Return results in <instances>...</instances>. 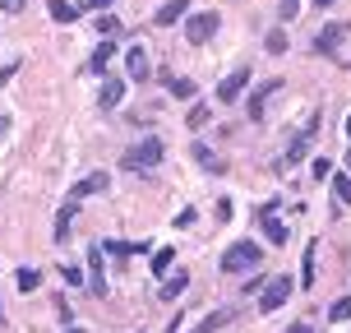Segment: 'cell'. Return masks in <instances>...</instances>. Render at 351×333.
I'll use <instances>...</instances> for the list:
<instances>
[{"mask_svg":"<svg viewBox=\"0 0 351 333\" xmlns=\"http://www.w3.org/2000/svg\"><path fill=\"white\" fill-rule=\"evenodd\" d=\"M162 158H167V143H162L158 135H148V139H139L134 148L121 153V172H148V167H158Z\"/></svg>","mask_w":351,"mask_h":333,"instance_id":"1","label":"cell"},{"mask_svg":"<svg viewBox=\"0 0 351 333\" xmlns=\"http://www.w3.org/2000/svg\"><path fill=\"white\" fill-rule=\"evenodd\" d=\"M259 260H263V246H254V241H236V246L222 255V273H250V268H259Z\"/></svg>","mask_w":351,"mask_h":333,"instance_id":"2","label":"cell"},{"mask_svg":"<svg viewBox=\"0 0 351 333\" xmlns=\"http://www.w3.org/2000/svg\"><path fill=\"white\" fill-rule=\"evenodd\" d=\"M315 139H319V111H310V116H305V125L296 130L291 148H287V158H282V172H287V167H296V162L305 158L310 148H315Z\"/></svg>","mask_w":351,"mask_h":333,"instance_id":"3","label":"cell"},{"mask_svg":"<svg viewBox=\"0 0 351 333\" xmlns=\"http://www.w3.org/2000/svg\"><path fill=\"white\" fill-rule=\"evenodd\" d=\"M287 301H291V278H268V287L259 292V310L273 315V310H282Z\"/></svg>","mask_w":351,"mask_h":333,"instance_id":"4","label":"cell"},{"mask_svg":"<svg viewBox=\"0 0 351 333\" xmlns=\"http://www.w3.org/2000/svg\"><path fill=\"white\" fill-rule=\"evenodd\" d=\"M222 28V19L213 14V10H204V14H194V19H185V37H190V47H199V42H208L213 33Z\"/></svg>","mask_w":351,"mask_h":333,"instance_id":"5","label":"cell"},{"mask_svg":"<svg viewBox=\"0 0 351 333\" xmlns=\"http://www.w3.org/2000/svg\"><path fill=\"white\" fill-rule=\"evenodd\" d=\"M245 88H250V65H236V70L217 84V102H227V106L241 102V93H245Z\"/></svg>","mask_w":351,"mask_h":333,"instance_id":"6","label":"cell"},{"mask_svg":"<svg viewBox=\"0 0 351 333\" xmlns=\"http://www.w3.org/2000/svg\"><path fill=\"white\" fill-rule=\"evenodd\" d=\"M88 292L93 297H106V268H102V246H88Z\"/></svg>","mask_w":351,"mask_h":333,"instance_id":"7","label":"cell"},{"mask_svg":"<svg viewBox=\"0 0 351 333\" xmlns=\"http://www.w3.org/2000/svg\"><path fill=\"white\" fill-rule=\"evenodd\" d=\"M185 14H190V0H162L158 10H153V28H171Z\"/></svg>","mask_w":351,"mask_h":333,"instance_id":"8","label":"cell"},{"mask_svg":"<svg viewBox=\"0 0 351 333\" xmlns=\"http://www.w3.org/2000/svg\"><path fill=\"white\" fill-rule=\"evenodd\" d=\"M282 88V79H268V84H259L254 93L245 97V111H250V121H263V106H268V97Z\"/></svg>","mask_w":351,"mask_h":333,"instance_id":"9","label":"cell"},{"mask_svg":"<svg viewBox=\"0 0 351 333\" xmlns=\"http://www.w3.org/2000/svg\"><path fill=\"white\" fill-rule=\"evenodd\" d=\"M125 74H130L134 84H143V79L153 74V60H148V51H143V47H130V51H125Z\"/></svg>","mask_w":351,"mask_h":333,"instance_id":"10","label":"cell"},{"mask_svg":"<svg viewBox=\"0 0 351 333\" xmlns=\"http://www.w3.org/2000/svg\"><path fill=\"white\" fill-rule=\"evenodd\" d=\"M347 33H351L347 23H328V28H324V33L315 37V51H319V56H333L337 47H342V42H347Z\"/></svg>","mask_w":351,"mask_h":333,"instance_id":"11","label":"cell"},{"mask_svg":"<svg viewBox=\"0 0 351 333\" xmlns=\"http://www.w3.org/2000/svg\"><path fill=\"white\" fill-rule=\"evenodd\" d=\"M106 185H111V176H106V172H93V176H84V181L70 190V199H74V204H84L88 194H102Z\"/></svg>","mask_w":351,"mask_h":333,"instance_id":"12","label":"cell"},{"mask_svg":"<svg viewBox=\"0 0 351 333\" xmlns=\"http://www.w3.org/2000/svg\"><path fill=\"white\" fill-rule=\"evenodd\" d=\"M125 93H130V84H125V79H106L102 93H97V106H102V111H111V106L125 102Z\"/></svg>","mask_w":351,"mask_h":333,"instance_id":"13","label":"cell"},{"mask_svg":"<svg viewBox=\"0 0 351 333\" xmlns=\"http://www.w3.org/2000/svg\"><path fill=\"white\" fill-rule=\"evenodd\" d=\"M111 56H116V37H102V42H97V51L88 56L84 70H88V74H102L106 65H111Z\"/></svg>","mask_w":351,"mask_h":333,"instance_id":"14","label":"cell"},{"mask_svg":"<svg viewBox=\"0 0 351 333\" xmlns=\"http://www.w3.org/2000/svg\"><path fill=\"white\" fill-rule=\"evenodd\" d=\"M74 213H79V204H74V199H65V204H60V213H56V246H65V241H70Z\"/></svg>","mask_w":351,"mask_h":333,"instance_id":"15","label":"cell"},{"mask_svg":"<svg viewBox=\"0 0 351 333\" xmlns=\"http://www.w3.org/2000/svg\"><path fill=\"white\" fill-rule=\"evenodd\" d=\"M231 319H236V310H231V306H217L213 315H204L199 324H194V333H217L222 324H231Z\"/></svg>","mask_w":351,"mask_h":333,"instance_id":"16","label":"cell"},{"mask_svg":"<svg viewBox=\"0 0 351 333\" xmlns=\"http://www.w3.org/2000/svg\"><path fill=\"white\" fill-rule=\"evenodd\" d=\"M185 287H190V273H167V282L158 287V301H176Z\"/></svg>","mask_w":351,"mask_h":333,"instance_id":"17","label":"cell"},{"mask_svg":"<svg viewBox=\"0 0 351 333\" xmlns=\"http://www.w3.org/2000/svg\"><path fill=\"white\" fill-rule=\"evenodd\" d=\"M190 153H194V162H204V172H213V176H222V172H227L222 162L213 158V148H208V143H199V139H194V148H190Z\"/></svg>","mask_w":351,"mask_h":333,"instance_id":"18","label":"cell"},{"mask_svg":"<svg viewBox=\"0 0 351 333\" xmlns=\"http://www.w3.org/2000/svg\"><path fill=\"white\" fill-rule=\"evenodd\" d=\"M333 181V199H337V213L351 209V176H328Z\"/></svg>","mask_w":351,"mask_h":333,"instance_id":"19","label":"cell"},{"mask_svg":"<svg viewBox=\"0 0 351 333\" xmlns=\"http://www.w3.org/2000/svg\"><path fill=\"white\" fill-rule=\"evenodd\" d=\"M134 250H143V241H102V255H111V260H125Z\"/></svg>","mask_w":351,"mask_h":333,"instance_id":"20","label":"cell"},{"mask_svg":"<svg viewBox=\"0 0 351 333\" xmlns=\"http://www.w3.org/2000/svg\"><path fill=\"white\" fill-rule=\"evenodd\" d=\"M47 10H51L56 23H74V19H79V10H74L70 0H47Z\"/></svg>","mask_w":351,"mask_h":333,"instance_id":"21","label":"cell"},{"mask_svg":"<svg viewBox=\"0 0 351 333\" xmlns=\"http://www.w3.org/2000/svg\"><path fill=\"white\" fill-rule=\"evenodd\" d=\"M14 287H19V292H37V287H42V273H37V268H19Z\"/></svg>","mask_w":351,"mask_h":333,"instance_id":"22","label":"cell"},{"mask_svg":"<svg viewBox=\"0 0 351 333\" xmlns=\"http://www.w3.org/2000/svg\"><path fill=\"white\" fill-rule=\"evenodd\" d=\"M171 260H176V250L162 246L158 255H153V278H167V273H171Z\"/></svg>","mask_w":351,"mask_h":333,"instance_id":"23","label":"cell"},{"mask_svg":"<svg viewBox=\"0 0 351 333\" xmlns=\"http://www.w3.org/2000/svg\"><path fill=\"white\" fill-rule=\"evenodd\" d=\"M167 88H171V97H185V102L199 93V88H194V79H171V74H167Z\"/></svg>","mask_w":351,"mask_h":333,"instance_id":"24","label":"cell"},{"mask_svg":"<svg viewBox=\"0 0 351 333\" xmlns=\"http://www.w3.org/2000/svg\"><path fill=\"white\" fill-rule=\"evenodd\" d=\"M300 282H305V287H315V241L305 246V260H300Z\"/></svg>","mask_w":351,"mask_h":333,"instance_id":"25","label":"cell"},{"mask_svg":"<svg viewBox=\"0 0 351 333\" xmlns=\"http://www.w3.org/2000/svg\"><path fill=\"white\" fill-rule=\"evenodd\" d=\"M328 319H333V324H347L351 319V297H337L333 306H328Z\"/></svg>","mask_w":351,"mask_h":333,"instance_id":"26","label":"cell"},{"mask_svg":"<svg viewBox=\"0 0 351 333\" xmlns=\"http://www.w3.org/2000/svg\"><path fill=\"white\" fill-rule=\"evenodd\" d=\"M185 125H190V130H204V125H208V106L194 102V106H190V121H185Z\"/></svg>","mask_w":351,"mask_h":333,"instance_id":"27","label":"cell"},{"mask_svg":"<svg viewBox=\"0 0 351 333\" xmlns=\"http://www.w3.org/2000/svg\"><path fill=\"white\" fill-rule=\"evenodd\" d=\"M268 51H273V56L287 51V33H282V28H268Z\"/></svg>","mask_w":351,"mask_h":333,"instance_id":"28","label":"cell"},{"mask_svg":"<svg viewBox=\"0 0 351 333\" xmlns=\"http://www.w3.org/2000/svg\"><path fill=\"white\" fill-rule=\"evenodd\" d=\"M310 176H315V181H328V176H333V162H328V158H315V162H310Z\"/></svg>","mask_w":351,"mask_h":333,"instance_id":"29","label":"cell"},{"mask_svg":"<svg viewBox=\"0 0 351 333\" xmlns=\"http://www.w3.org/2000/svg\"><path fill=\"white\" fill-rule=\"evenodd\" d=\"M97 33H102V37H121V19H111V14L97 19Z\"/></svg>","mask_w":351,"mask_h":333,"instance_id":"30","label":"cell"},{"mask_svg":"<svg viewBox=\"0 0 351 333\" xmlns=\"http://www.w3.org/2000/svg\"><path fill=\"white\" fill-rule=\"evenodd\" d=\"M60 278H65V282H70V287H84V268H60Z\"/></svg>","mask_w":351,"mask_h":333,"instance_id":"31","label":"cell"},{"mask_svg":"<svg viewBox=\"0 0 351 333\" xmlns=\"http://www.w3.org/2000/svg\"><path fill=\"white\" fill-rule=\"evenodd\" d=\"M106 5H111V0H74L79 14H88V10H106Z\"/></svg>","mask_w":351,"mask_h":333,"instance_id":"32","label":"cell"},{"mask_svg":"<svg viewBox=\"0 0 351 333\" xmlns=\"http://www.w3.org/2000/svg\"><path fill=\"white\" fill-rule=\"evenodd\" d=\"M296 10H300L296 0H282V5H278V14H282V19H296Z\"/></svg>","mask_w":351,"mask_h":333,"instance_id":"33","label":"cell"},{"mask_svg":"<svg viewBox=\"0 0 351 333\" xmlns=\"http://www.w3.org/2000/svg\"><path fill=\"white\" fill-rule=\"evenodd\" d=\"M0 10H10V14H19V10H23V0H0Z\"/></svg>","mask_w":351,"mask_h":333,"instance_id":"34","label":"cell"},{"mask_svg":"<svg viewBox=\"0 0 351 333\" xmlns=\"http://www.w3.org/2000/svg\"><path fill=\"white\" fill-rule=\"evenodd\" d=\"M287 333H315V329H310V324H291Z\"/></svg>","mask_w":351,"mask_h":333,"instance_id":"35","label":"cell"},{"mask_svg":"<svg viewBox=\"0 0 351 333\" xmlns=\"http://www.w3.org/2000/svg\"><path fill=\"white\" fill-rule=\"evenodd\" d=\"M310 5H319V10H328V5H333V0H310Z\"/></svg>","mask_w":351,"mask_h":333,"instance_id":"36","label":"cell"},{"mask_svg":"<svg viewBox=\"0 0 351 333\" xmlns=\"http://www.w3.org/2000/svg\"><path fill=\"white\" fill-rule=\"evenodd\" d=\"M342 167H347V172H351V153H347V162H342Z\"/></svg>","mask_w":351,"mask_h":333,"instance_id":"37","label":"cell"},{"mask_svg":"<svg viewBox=\"0 0 351 333\" xmlns=\"http://www.w3.org/2000/svg\"><path fill=\"white\" fill-rule=\"evenodd\" d=\"M65 333H84V329H74V324H70V329H65Z\"/></svg>","mask_w":351,"mask_h":333,"instance_id":"38","label":"cell"},{"mask_svg":"<svg viewBox=\"0 0 351 333\" xmlns=\"http://www.w3.org/2000/svg\"><path fill=\"white\" fill-rule=\"evenodd\" d=\"M347 139H351V116H347Z\"/></svg>","mask_w":351,"mask_h":333,"instance_id":"39","label":"cell"},{"mask_svg":"<svg viewBox=\"0 0 351 333\" xmlns=\"http://www.w3.org/2000/svg\"><path fill=\"white\" fill-rule=\"evenodd\" d=\"M0 130H5V121H0Z\"/></svg>","mask_w":351,"mask_h":333,"instance_id":"40","label":"cell"}]
</instances>
